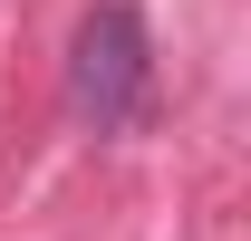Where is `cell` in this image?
Listing matches in <instances>:
<instances>
[{
	"mask_svg": "<svg viewBox=\"0 0 251 241\" xmlns=\"http://www.w3.org/2000/svg\"><path fill=\"white\" fill-rule=\"evenodd\" d=\"M155 106V39L126 0H97L68 39V116L97 135H135Z\"/></svg>",
	"mask_w": 251,
	"mask_h": 241,
	"instance_id": "obj_1",
	"label": "cell"
}]
</instances>
